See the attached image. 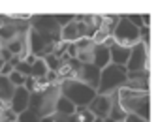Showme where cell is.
I'll list each match as a JSON object with an SVG mask.
<instances>
[{
  "label": "cell",
  "mask_w": 158,
  "mask_h": 122,
  "mask_svg": "<svg viewBox=\"0 0 158 122\" xmlns=\"http://www.w3.org/2000/svg\"><path fill=\"white\" fill-rule=\"evenodd\" d=\"M96 47V45H94ZM94 47H89V49H79L77 51V60L81 64H92V51H94Z\"/></svg>",
  "instance_id": "603a6c76"
},
{
  "label": "cell",
  "mask_w": 158,
  "mask_h": 122,
  "mask_svg": "<svg viewBox=\"0 0 158 122\" xmlns=\"http://www.w3.org/2000/svg\"><path fill=\"white\" fill-rule=\"evenodd\" d=\"M75 45H77V51H79V49H89V47H94V43H92V39H90V38H79L77 42H75Z\"/></svg>",
  "instance_id": "1f68e13d"
},
{
  "label": "cell",
  "mask_w": 158,
  "mask_h": 122,
  "mask_svg": "<svg viewBox=\"0 0 158 122\" xmlns=\"http://www.w3.org/2000/svg\"><path fill=\"white\" fill-rule=\"evenodd\" d=\"M56 39L53 36H47V34H40V32H34V30H28V43H30V53L38 58H45L47 55L53 53V47Z\"/></svg>",
  "instance_id": "5b68a950"
},
{
  "label": "cell",
  "mask_w": 158,
  "mask_h": 122,
  "mask_svg": "<svg viewBox=\"0 0 158 122\" xmlns=\"http://www.w3.org/2000/svg\"><path fill=\"white\" fill-rule=\"evenodd\" d=\"M124 122H147V120H143L141 116H137V115H126Z\"/></svg>",
  "instance_id": "ab89813d"
},
{
  "label": "cell",
  "mask_w": 158,
  "mask_h": 122,
  "mask_svg": "<svg viewBox=\"0 0 158 122\" xmlns=\"http://www.w3.org/2000/svg\"><path fill=\"white\" fill-rule=\"evenodd\" d=\"M109 38V34L106 32V30H102V28H98L96 32H94V36H92V43L94 45H102L106 39Z\"/></svg>",
  "instance_id": "4dcf8cb0"
},
{
  "label": "cell",
  "mask_w": 158,
  "mask_h": 122,
  "mask_svg": "<svg viewBox=\"0 0 158 122\" xmlns=\"http://www.w3.org/2000/svg\"><path fill=\"white\" fill-rule=\"evenodd\" d=\"M128 21L135 26V28H141L143 26V23H141V15H137V13H132V15H124Z\"/></svg>",
  "instance_id": "d6a6232c"
},
{
  "label": "cell",
  "mask_w": 158,
  "mask_h": 122,
  "mask_svg": "<svg viewBox=\"0 0 158 122\" xmlns=\"http://www.w3.org/2000/svg\"><path fill=\"white\" fill-rule=\"evenodd\" d=\"M92 64L96 68L104 70L106 66L111 64V56H109V49L104 47V45H96L94 51H92Z\"/></svg>",
  "instance_id": "4fadbf2b"
},
{
  "label": "cell",
  "mask_w": 158,
  "mask_h": 122,
  "mask_svg": "<svg viewBox=\"0 0 158 122\" xmlns=\"http://www.w3.org/2000/svg\"><path fill=\"white\" fill-rule=\"evenodd\" d=\"M126 81H149V70L128 71V73H126Z\"/></svg>",
  "instance_id": "484cf974"
},
{
  "label": "cell",
  "mask_w": 158,
  "mask_h": 122,
  "mask_svg": "<svg viewBox=\"0 0 158 122\" xmlns=\"http://www.w3.org/2000/svg\"><path fill=\"white\" fill-rule=\"evenodd\" d=\"M118 21H121V15H104V19H102V30H106L109 36L113 34V30L117 28V25H118Z\"/></svg>",
  "instance_id": "e0dca14e"
},
{
  "label": "cell",
  "mask_w": 158,
  "mask_h": 122,
  "mask_svg": "<svg viewBox=\"0 0 158 122\" xmlns=\"http://www.w3.org/2000/svg\"><path fill=\"white\" fill-rule=\"evenodd\" d=\"M45 79H47L49 85H56V83H58V73H56V71H47V73H45Z\"/></svg>",
  "instance_id": "d590c367"
},
{
  "label": "cell",
  "mask_w": 158,
  "mask_h": 122,
  "mask_svg": "<svg viewBox=\"0 0 158 122\" xmlns=\"http://www.w3.org/2000/svg\"><path fill=\"white\" fill-rule=\"evenodd\" d=\"M75 116L77 122H94V115L89 111V107H75Z\"/></svg>",
  "instance_id": "7402d4cb"
},
{
  "label": "cell",
  "mask_w": 158,
  "mask_h": 122,
  "mask_svg": "<svg viewBox=\"0 0 158 122\" xmlns=\"http://www.w3.org/2000/svg\"><path fill=\"white\" fill-rule=\"evenodd\" d=\"M79 38H81V34H79V28H77V23H75V21L70 23V25H66V26L60 30V39H62V42L73 43V42H77Z\"/></svg>",
  "instance_id": "2e32d148"
},
{
  "label": "cell",
  "mask_w": 158,
  "mask_h": 122,
  "mask_svg": "<svg viewBox=\"0 0 158 122\" xmlns=\"http://www.w3.org/2000/svg\"><path fill=\"white\" fill-rule=\"evenodd\" d=\"M25 88L32 94V92H36V79L34 77H27V81H25Z\"/></svg>",
  "instance_id": "e575fe53"
},
{
  "label": "cell",
  "mask_w": 158,
  "mask_h": 122,
  "mask_svg": "<svg viewBox=\"0 0 158 122\" xmlns=\"http://www.w3.org/2000/svg\"><path fill=\"white\" fill-rule=\"evenodd\" d=\"M56 113H64V115H75V105L64 96L58 98L56 101Z\"/></svg>",
  "instance_id": "ffe728a7"
},
{
  "label": "cell",
  "mask_w": 158,
  "mask_h": 122,
  "mask_svg": "<svg viewBox=\"0 0 158 122\" xmlns=\"http://www.w3.org/2000/svg\"><path fill=\"white\" fill-rule=\"evenodd\" d=\"M17 122H19V120H17Z\"/></svg>",
  "instance_id": "bcb514c9"
},
{
  "label": "cell",
  "mask_w": 158,
  "mask_h": 122,
  "mask_svg": "<svg viewBox=\"0 0 158 122\" xmlns=\"http://www.w3.org/2000/svg\"><path fill=\"white\" fill-rule=\"evenodd\" d=\"M66 55H68L70 58H75V56H77V45H75V42H73V43H68V51H66Z\"/></svg>",
  "instance_id": "74e56055"
},
{
  "label": "cell",
  "mask_w": 158,
  "mask_h": 122,
  "mask_svg": "<svg viewBox=\"0 0 158 122\" xmlns=\"http://www.w3.org/2000/svg\"><path fill=\"white\" fill-rule=\"evenodd\" d=\"M109 56H111V64H115V66H126L128 58H130V49L113 43L109 47Z\"/></svg>",
  "instance_id": "7c38bea8"
},
{
  "label": "cell",
  "mask_w": 158,
  "mask_h": 122,
  "mask_svg": "<svg viewBox=\"0 0 158 122\" xmlns=\"http://www.w3.org/2000/svg\"><path fill=\"white\" fill-rule=\"evenodd\" d=\"M100 68H96L94 64H79L75 70H73V73H72V77L70 79H73V81H79V83H85V85H89L90 88H98V83H100Z\"/></svg>",
  "instance_id": "52a82bcc"
},
{
  "label": "cell",
  "mask_w": 158,
  "mask_h": 122,
  "mask_svg": "<svg viewBox=\"0 0 158 122\" xmlns=\"http://www.w3.org/2000/svg\"><path fill=\"white\" fill-rule=\"evenodd\" d=\"M17 120H19V122H42V118H40L36 113H32L30 109L19 113V115H17Z\"/></svg>",
  "instance_id": "d4e9b609"
},
{
  "label": "cell",
  "mask_w": 158,
  "mask_h": 122,
  "mask_svg": "<svg viewBox=\"0 0 158 122\" xmlns=\"http://www.w3.org/2000/svg\"><path fill=\"white\" fill-rule=\"evenodd\" d=\"M30 30L40 32V34H47L56 39H60V25L56 23L55 15L49 13H40V15H30Z\"/></svg>",
  "instance_id": "8992f818"
},
{
  "label": "cell",
  "mask_w": 158,
  "mask_h": 122,
  "mask_svg": "<svg viewBox=\"0 0 158 122\" xmlns=\"http://www.w3.org/2000/svg\"><path fill=\"white\" fill-rule=\"evenodd\" d=\"M13 70H15V68H13V66H11L10 62H4L2 70H0V75H6V77H8V75H10V73L13 71Z\"/></svg>",
  "instance_id": "f35d334b"
},
{
  "label": "cell",
  "mask_w": 158,
  "mask_h": 122,
  "mask_svg": "<svg viewBox=\"0 0 158 122\" xmlns=\"http://www.w3.org/2000/svg\"><path fill=\"white\" fill-rule=\"evenodd\" d=\"M60 96H62L60 83L49 85L44 90H38V92H32L30 94L28 109L32 113H36L40 118H44L47 115H53L56 111V101H58V98H60Z\"/></svg>",
  "instance_id": "6da1fadb"
},
{
  "label": "cell",
  "mask_w": 158,
  "mask_h": 122,
  "mask_svg": "<svg viewBox=\"0 0 158 122\" xmlns=\"http://www.w3.org/2000/svg\"><path fill=\"white\" fill-rule=\"evenodd\" d=\"M11 53H10V49H6V47H2V49H0V58H2L4 60V62H10V60H11Z\"/></svg>",
  "instance_id": "8d00e7d4"
},
{
  "label": "cell",
  "mask_w": 158,
  "mask_h": 122,
  "mask_svg": "<svg viewBox=\"0 0 158 122\" xmlns=\"http://www.w3.org/2000/svg\"><path fill=\"white\" fill-rule=\"evenodd\" d=\"M17 34H19L17 26H13V25H2V26H0V42H2V45L8 43L10 39H13Z\"/></svg>",
  "instance_id": "ac0fdd59"
},
{
  "label": "cell",
  "mask_w": 158,
  "mask_h": 122,
  "mask_svg": "<svg viewBox=\"0 0 158 122\" xmlns=\"http://www.w3.org/2000/svg\"><path fill=\"white\" fill-rule=\"evenodd\" d=\"M126 71H141L147 70V47L139 42L130 49V58L126 62Z\"/></svg>",
  "instance_id": "9c48e42d"
},
{
  "label": "cell",
  "mask_w": 158,
  "mask_h": 122,
  "mask_svg": "<svg viewBox=\"0 0 158 122\" xmlns=\"http://www.w3.org/2000/svg\"><path fill=\"white\" fill-rule=\"evenodd\" d=\"M8 79L11 81L13 87H25V81H27V77H25L23 73H19L17 70H13V71L8 75Z\"/></svg>",
  "instance_id": "4316f807"
},
{
  "label": "cell",
  "mask_w": 158,
  "mask_h": 122,
  "mask_svg": "<svg viewBox=\"0 0 158 122\" xmlns=\"http://www.w3.org/2000/svg\"><path fill=\"white\" fill-rule=\"evenodd\" d=\"M13 94H15V87L11 85V81L6 75H0V100L6 101V104H10Z\"/></svg>",
  "instance_id": "9a60e30c"
},
{
  "label": "cell",
  "mask_w": 158,
  "mask_h": 122,
  "mask_svg": "<svg viewBox=\"0 0 158 122\" xmlns=\"http://www.w3.org/2000/svg\"><path fill=\"white\" fill-rule=\"evenodd\" d=\"M42 122H77V116L75 115H64V113H53V115H47L42 118Z\"/></svg>",
  "instance_id": "d6986e66"
},
{
  "label": "cell",
  "mask_w": 158,
  "mask_h": 122,
  "mask_svg": "<svg viewBox=\"0 0 158 122\" xmlns=\"http://www.w3.org/2000/svg\"><path fill=\"white\" fill-rule=\"evenodd\" d=\"M94 122H104V118H94Z\"/></svg>",
  "instance_id": "ee69618b"
},
{
  "label": "cell",
  "mask_w": 158,
  "mask_h": 122,
  "mask_svg": "<svg viewBox=\"0 0 158 122\" xmlns=\"http://www.w3.org/2000/svg\"><path fill=\"white\" fill-rule=\"evenodd\" d=\"M126 111L121 105V100H118L117 92H111V109H109V118H113L115 122H124L126 118Z\"/></svg>",
  "instance_id": "5bb4252c"
},
{
  "label": "cell",
  "mask_w": 158,
  "mask_h": 122,
  "mask_svg": "<svg viewBox=\"0 0 158 122\" xmlns=\"http://www.w3.org/2000/svg\"><path fill=\"white\" fill-rule=\"evenodd\" d=\"M47 66H45V60L44 58H38L36 62L30 66V77H44L47 73Z\"/></svg>",
  "instance_id": "44dd1931"
},
{
  "label": "cell",
  "mask_w": 158,
  "mask_h": 122,
  "mask_svg": "<svg viewBox=\"0 0 158 122\" xmlns=\"http://www.w3.org/2000/svg\"><path fill=\"white\" fill-rule=\"evenodd\" d=\"M111 36L117 45H123L128 49H132L135 43H139V28H135L124 15H121V21H118V25Z\"/></svg>",
  "instance_id": "277c9868"
},
{
  "label": "cell",
  "mask_w": 158,
  "mask_h": 122,
  "mask_svg": "<svg viewBox=\"0 0 158 122\" xmlns=\"http://www.w3.org/2000/svg\"><path fill=\"white\" fill-rule=\"evenodd\" d=\"M0 122H17V113L11 111L10 107L0 111Z\"/></svg>",
  "instance_id": "f1b7e54d"
},
{
  "label": "cell",
  "mask_w": 158,
  "mask_h": 122,
  "mask_svg": "<svg viewBox=\"0 0 158 122\" xmlns=\"http://www.w3.org/2000/svg\"><path fill=\"white\" fill-rule=\"evenodd\" d=\"M87 107H89V111L96 118H107L109 116V109H111V94H107V96L96 94V98L90 101Z\"/></svg>",
  "instance_id": "30bf717a"
},
{
  "label": "cell",
  "mask_w": 158,
  "mask_h": 122,
  "mask_svg": "<svg viewBox=\"0 0 158 122\" xmlns=\"http://www.w3.org/2000/svg\"><path fill=\"white\" fill-rule=\"evenodd\" d=\"M44 60H45V66H47V70H49V71H58V70H60V66H62V62H60V60H58L53 53H51V55H47Z\"/></svg>",
  "instance_id": "cb8c5ba5"
},
{
  "label": "cell",
  "mask_w": 158,
  "mask_h": 122,
  "mask_svg": "<svg viewBox=\"0 0 158 122\" xmlns=\"http://www.w3.org/2000/svg\"><path fill=\"white\" fill-rule=\"evenodd\" d=\"M0 49H2V42H0Z\"/></svg>",
  "instance_id": "f6af8a7d"
},
{
  "label": "cell",
  "mask_w": 158,
  "mask_h": 122,
  "mask_svg": "<svg viewBox=\"0 0 158 122\" xmlns=\"http://www.w3.org/2000/svg\"><path fill=\"white\" fill-rule=\"evenodd\" d=\"M104 122H115V120H113V118H109V116H107V118H104Z\"/></svg>",
  "instance_id": "7bdbcfd3"
},
{
  "label": "cell",
  "mask_w": 158,
  "mask_h": 122,
  "mask_svg": "<svg viewBox=\"0 0 158 122\" xmlns=\"http://www.w3.org/2000/svg\"><path fill=\"white\" fill-rule=\"evenodd\" d=\"M55 19H56V23L60 25V28H64L66 25L73 23V19H75V13H58V15H55Z\"/></svg>",
  "instance_id": "83f0119b"
},
{
  "label": "cell",
  "mask_w": 158,
  "mask_h": 122,
  "mask_svg": "<svg viewBox=\"0 0 158 122\" xmlns=\"http://www.w3.org/2000/svg\"><path fill=\"white\" fill-rule=\"evenodd\" d=\"M36 60H38V56H34V55H32V53H30V55H28V56H27V58H25V60H23V62H27V64H28V66H32V64H34V62H36Z\"/></svg>",
  "instance_id": "60d3db41"
},
{
  "label": "cell",
  "mask_w": 158,
  "mask_h": 122,
  "mask_svg": "<svg viewBox=\"0 0 158 122\" xmlns=\"http://www.w3.org/2000/svg\"><path fill=\"white\" fill-rule=\"evenodd\" d=\"M121 105L128 115H137L143 120L149 122V94L139 96V98H130V100H121Z\"/></svg>",
  "instance_id": "ba28073f"
},
{
  "label": "cell",
  "mask_w": 158,
  "mask_h": 122,
  "mask_svg": "<svg viewBox=\"0 0 158 122\" xmlns=\"http://www.w3.org/2000/svg\"><path fill=\"white\" fill-rule=\"evenodd\" d=\"M15 70H17L19 73H23L25 77H30V66H28L27 62H19V64L15 66Z\"/></svg>",
  "instance_id": "836d02e7"
},
{
  "label": "cell",
  "mask_w": 158,
  "mask_h": 122,
  "mask_svg": "<svg viewBox=\"0 0 158 122\" xmlns=\"http://www.w3.org/2000/svg\"><path fill=\"white\" fill-rule=\"evenodd\" d=\"M19 62H23V60H21V56H19V55H13V56H11V60H10V64H11V66L15 68V66H17Z\"/></svg>",
  "instance_id": "b9f144b4"
},
{
  "label": "cell",
  "mask_w": 158,
  "mask_h": 122,
  "mask_svg": "<svg viewBox=\"0 0 158 122\" xmlns=\"http://www.w3.org/2000/svg\"><path fill=\"white\" fill-rule=\"evenodd\" d=\"M126 68L124 66H115L109 64L100 71V83H98L96 94L100 96H107L115 90H118L124 83H126Z\"/></svg>",
  "instance_id": "7a4b0ae2"
},
{
  "label": "cell",
  "mask_w": 158,
  "mask_h": 122,
  "mask_svg": "<svg viewBox=\"0 0 158 122\" xmlns=\"http://www.w3.org/2000/svg\"><path fill=\"white\" fill-rule=\"evenodd\" d=\"M66 51H68V42H62V39H60V42H56L55 47H53V55H55L58 60H60L62 55H66Z\"/></svg>",
  "instance_id": "f546056e"
},
{
  "label": "cell",
  "mask_w": 158,
  "mask_h": 122,
  "mask_svg": "<svg viewBox=\"0 0 158 122\" xmlns=\"http://www.w3.org/2000/svg\"><path fill=\"white\" fill-rule=\"evenodd\" d=\"M28 100H30V92L25 87H15V94L10 101V109L15 111L17 115L28 109Z\"/></svg>",
  "instance_id": "8fae6325"
},
{
  "label": "cell",
  "mask_w": 158,
  "mask_h": 122,
  "mask_svg": "<svg viewBox=\"0 0 158 122\" xmlns=\"http://www.w3.org/2000/svg\"><path fill=\"white\" fill-rule=\"evenodd\" d=\"M60 90H62V96L68 98L75 107H87L90 101L96 98V90L94 88H90L85 83L73 81V79L62 81V83H60Z\"/></svg>",
  "instance_id": "3957f363"
}]
</instances>
